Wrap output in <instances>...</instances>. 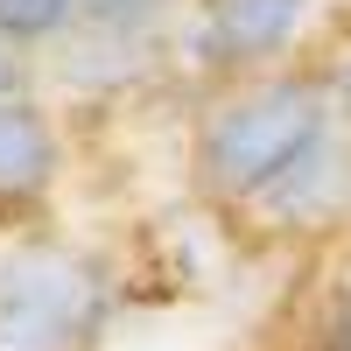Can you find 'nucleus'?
Masks as SVG:
<instances>
[{"instance_id":"nucleus-1","label":"nucleus","mask_w":351,"mask_h":351,"mask_svg":"<svg viewBox=\"0 0 351 351\" xmlns=\"http://www.w3.org/2000/svg\"><path fill=\"white\" fill-rule=\"evenodd\" d=\"M337 106L316 71H267L239 77L204 106V120L190 134V176L204 197L253 211L288 169H295L316 141L330 134Z\"/></svg>"},{"instance_id":"nucleus-2","label":"nucleus","mask_w":351,"mask_h":351,"mask_svg":"<svg viewBox=\"0 0 351 351\" xmlns=\"http://www.w3.org/2000/svg\"><path fill=\"white\" fill-rule=\"evenodd\" d=\"M106 260L71 239H21L0 246V351H99L112 324Z\"/></svg>"},{"instance_id":"nucleus-3","label":"nucleus","mask_w":351,"mask_h":351,"mask_svg":"<svg viewBox=\"0 0 351 351\" xmlns=\"http://www.w3.org/2000/svg\"><path fill=\"white\" fill-rule=\"evenodd\" d=\"M309 14H316V0H197L190 56H197V71H211L225 84L267 77L302 43Z\"/></svg>"},{"instance_id":"nucleus-4","label":"nucleus","mask_w":351,"mask_h":351,"mask_svg":"<svg viewBox=\"0 0 351 351\" xmlns=\"http://www.w3.org/2000/svg\"><path fill=\"white\" fill-rule=\"evenodd\" d=\"M267 232H330L351 218V120H330V134L253 204Z\"/></svg>"},{"instance_id":"nucleus-5","label":"nucleus","mask_w":351,"mask_h":351,"mask_svg":"<svg viewBox=\"0 0 351 351\" xmlns=\"http://www.w3.org/2000/svg\"><path fill=\"white\" fill-rule=\"evenodd\" d=\"M64 176V127L36 92L0 99V204H43Z\"/></svg>"},{"instance_id":"nucleus-6","label":"nucleus","mask_w":351,"mask_h":351,"mask_svg":"<svg viewBox=\"0 0 351 351\" xmlns=\"http://www.w3.org/2000/svg\"><path fill=\"white\" fill-rule=\"evenodd\" d=\"M84 28V0H0V43L43 49Z\"/></svg>"},{"instance_id":"nucleus-7","label":"nucleus","mask_w":351,"mask_h":351,"mask_svg":"<svg viewBox=\"0 0 351 351\" xmlns=\"http://www.w3.org/2000/svg\"><path fill=\"white\" fill-rule=\"evenodd\" d=\"M316 77H324V92H330V106H337V120H351V36L337 43V56H330Z\"/></svg>"},{"instance_id":"nucleus-8","label":"nucleus","mask_w":351,"mask_h":351,"mask_svg":"<svg viewBox=\"0 0 351 351\" xmlns=\"http://www.w3.org/2000/svg\"><path fill=\"white\" fill-rule=\"evenodd\" d=\"M162 0H84V21H155Z\"/></svg>"},{"instance_id":"nucleus-9","label":"nucleus","mask_w":351,"mask_h":351,"mask_svg":"<svg viewBox=\"0 0 351 351\" xmlns=\"http://www.w3.org/2000/svg\"><path fill=\"white\" fill-rule=\"evenodd\" d=\"M330 351H351V267H344L337 295H330Z\"/></svg>"},{"instance_id":"nucleus-10","label":"nucleus","mask_w":351,"mask_h":351,"mask_svg":"<svg viewBox=\"0 0 351 351\" xmlns=\"http://www.w3.org/2000/svg\"><path fill=\"white\" fill-rule=\"evenodd\" d=\"M14 92H28V56L14 43H0V99H14Z\"/></svg>"}]
</instances>
